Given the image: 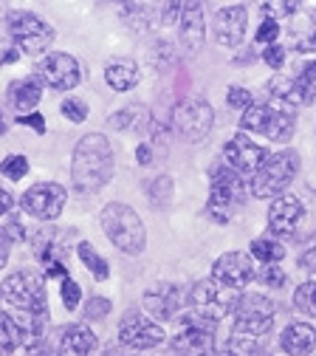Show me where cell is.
I'll use <instances>...</instances> for the list:
<instances>
[{
    "instance_id": "obj_4",
    "label": "cell",
    "mask_w": 316,
    "mask_h": 356,
    "mask_svg": "<svg viewBox=\"0 0 316 356\" xmlns=\"http://www.w3.org/2000/svg\"><path fill=\"white\" fill-rule=\"evenodd\" d=\"M299 172V156L294 150H283L268 156L265 164L251 175V195L254 198H277Z\"/></svg>"
},
{
    "instance_id": "obj_12",
    "label": "cell",
    "mask_w": 316,
    "mask_h": 356,
    "mask_svg": "<svg viewBox=\"0 0 316 356\" xmlns=\"http://www.w3.org/2000/svg\"><path fill=\"white\" fill-rule=\"evenodd\" d=\"M23 209L40 220H54L60 218V212L65 209V190L60 184H51V181H42V184H34L23 193L20 198Z\"/></svg>"
},
{
    "instance_id": "obj_3",
    "label": "cell",
    "mask_w": 316,
    "mask_h": 356,
    "mask_svg": "<svg viewBox=\"0 0 316 356\" xmlns=\"http://www.w3.org/2000/svg\"><path fill=\"white\" fill-rule=\"evenodd\" d=\"M249 193V181L246 175L235 172L232 167H220L215 170L212 175V190H209V201H206V215L212 220H217V224H226L243 204Z\"/></svg>"
},
{
    "instance_id": "obj_6",
    "label": "cell",
    "mask_w": 316,
    "mask_h": 356,
    "mask_svg": "<svg viewBox=\"0 0 316 356\" xmlns=\"http://www.w3.org/2000/svg\"><path fill=\"white\" fill-rule=\"evenodd\" d=\"M3 297L28 317H49V294H45V280L40 275H9L3 283Z\"/></svg>"
},
{
    "instance_id": "obj_45",
    "label": "cell",
    "mask_w": 316,
    "mask_h": 356,
    "mask_svg": "<svg viewBox=\"0 0 316 356\" xmlns=\"http://www.w3.org/2000/svg\"><path fill=\"white\" fill-rule=\"evenodd\" d=\"M299 263H302V269H305V272L316 275V246H313V249H308V252L299 257Z\"/></svg>"
},
{
    "instance_id": "obj_42",
    "label": "cell",
    "mask_w": 316,
    "mask_h": 356,
    "mask_svg": "<svg viewBox=\"0 0 316 356\" xmlns=\"http://www.w3.org/2000/svg\"><path fill=\"white\" fill-rule=\"evenodd\" d=\"M263 12H268V15H294L297 3H263Z\"/></svg>"
},
{
    "instance_id": "obj_44",
    "label": "cell",
    "mask_w": 316,
    "mask_h": 356,
    "mask_svg": "<svg viewBox=\"0 0 316 356\" xmlns=\"http://www.w3.org/2000/svg\"><path fill=\"white\" fill-rule=\"evenodd\" d=\"M17 60V49H9V42L0 34V63H15Z\"/></svg>"
},
{
    "instance_id": "obj_30",
    "label": "cell",
    "mask_w": 316,
    "mask_h": 356,
    "mask_svg": "<svg viewBox=\"0 0 316 356\" xmlns=\"http://www.w3.org/2000/svg\"><path fill=\"white\" fill-rule=\"evenodd\" d=\"M294 305L308 317H316V283H302L294 291Z\"/></svg>"
},
{
    "instance_id": "obj_46",
    "label": "cell",
    "mask_w": 316,
    "mask_h": 356,
    "mask_svg": "<svg viewBox=\"0 0 316 356\" xmlns=\"http://www.w3.org/2000/svg\"><path fill=\"white\" fill-rule=\"evenodd\" d=\"M9 249H12V241H9V235L0 229V269L6 266V260H9Z\"/></svg>"
},
{
    "instance_id": "obj_29",
    "label": "cell",
    "mask_w": 316,
    "mask_h": 356,
    "mask_svg": "<svg viewBox=\"0 0 316 356\" xmlns=\"http://www.w3.org/2000/svg\"><path fill=\"white\" fill-rule=\"evenodd\" d=\"M251 257L265 263V266H271V263H280L285 257V249L280 243H274V241H254L251 243Z\"/></svg>"
},
{
    "instance_id": "obj_28",
    "label": "cell",
    "mask_w": 316,
    "mask_h": 356,
    "mask_svg": "<svg viewBox=\"0 0 316 356\" xmlns=\"http://www.w3.org/2000/svg\"><path fill=\"white\" fill-rule=\"evenodd\" d=\"M294 82H297L299 105H310V102L316 99V60L308 63V65L294 76Z\"/></svg>"
},
{
    "instance_id": "obj_14",
    "label": "cell",
    "mask_w": 316,
    "mask_h": 356,
    "mask_svg": "<svg viewBox=\"0 0 316 356\" xmlns=\"http://www.w3.org/2000/svg\"><path fill=\"white\" fill-rule=\"evenodd\" d=\"M119 339L127 348L144 350V348L161 345L164 342V331H161L158 323L147 320L144 314H139V311H127V314L122 317V323H119Z\"/></svg>"
},
{
    "instance_id": "obj_48",
    "label": "cell",
    "mask_w": 316,
    "mask_h": 356,
    "mask_svg": "<svg viewBox=\"0 0 316 356\" xmlns=\"http://www.w3.org/2000/svg\"><path fill=\"white\" fill-rule=\"evenodd\" d=\"M135 161H139V164H144V167H147V164L153 161V147H150V145H142L139 150H135Z\"/></svg>"
},
{
    "instance_id": "obj_47",
    "label": "cell",
    "mask_w": 316,
    "mask_h": 356,
    "mask_svg": "<svg viewBox=\"0 0 316 356\" xmlns=\"http://www.w3.org/2000/svg\"><path fill=\"white\" fill-rule=\"evenodd\" d=\"M12 207H15V195H12L6 187H0V218H3Z\"/></svg>"
},
{
    "instance_id": "obj_27",
    "label": "cell",
    "mask_w": 316,
    "mask_h": 356,
    "mask_svg": "<svg viewBox=\"0 0 316 356\" xmlns=\"http://www.w3.org/2000/svg\"><path fill=\"white\" fill-rule=\"evenodd\" d=\"M76 254H79V260L85 263V269L94 275L97 280H108L110 277V269H108V260L90 246V243H79L76 246Z\"/></svg>"
},
{
    "instance_id": "obj_23",
    "label": "cell",
    "mask_w": 316,
    "mask_h": 356,
    "mask_svg": "<svg viewBox=\"0 0 316 356\" xmlns=\"http://www.w3.org/2000/svg\"><path fill=\"white\" fill-rule=\"evenodd\" d=\"M40 97H42V88L37 79H17L9 88V102H12V108L20 111V116H28V111L37 108Z\"/></svg>"
},
{
    "instance_id": "obj_41",
    "label": "cell",
    "mask_w": 316,
    "mask_h": 356,
    "mask_svg": "<svg viewBox=\"0 0 316 356\" xmlns=\"http://www.w3.org/2000/svg\"><path fill=\"white\" fill-rule=\"evenodd\" d=\"M297 49H299V51H316V15L310 17V29H308V34L299 37Z\"/></svg>"
},
{
    "instance_id": "obj_5",
    "label": "cell",
    "mask_w": 316,
    "mask_h": 356,
    "mask_svg": "<svg viewBox=\"0 0 316 356\" xmlns=\"http://www.w3.org/2000/svg\"><path fill=\"white\" fill-rule=\"evenodd\" d=\"M240 127L249 133H257V136H265L271 142H288L294 136V127H297V116L285 108H274V105H251L243 119H240Z\"/></svg>"
},
{
    "instance_id": "obj_1",
    "label": "cell",
    "mask_w": 316,
    "mask_h": 356,
    "mask_svg": "<svg viewBox=\"0 0 316 356\" xmlns=\"http://www.w3.org/2000/svg\"><path fill=\"white\" fill-rule=\"evenodd\" d=\"M71 178L79 193H99L113 178V147L102 133H88L74 147Z\"/></svg>"
},
{
    "instance_id": "obj_40",
    "label": "cell",
    "mask_w": 316,
    "mask_h": 356,
    "mask_svg": "<svg viewBox=\"0 0 316 356\" xmlns=\"http://www.w3.org/2000/svg\"><path fill=\"white\" fill-rule=\"evenodd\" d=\"M263 63L265 65H271V68H280L283 63H285V49L283 46H265V51H263Z\"/></svg>"
},
{
    "instance_id": "obj_37",
    "label": "cell",
    "mask_w": 316,
    "mask_h": 356,
    "mask_svg": "<svg viewBox=\"0 0 316 356\" xmlns=\"http://www.w3.org/2000/svg\"><path fill=\"white\" fill-rule=\"evenodd\" d=\"M108 311H110V300H105V297H90L88 305H85V317H88V320H105Z\"/></svg>"
},
{
    "instance_id": "obj_22",
    "label": "cell",
    "mask_w": 316,
    "mask_h": 356,
    "mask_svg": "<svg viewBox=\"0 0 316 356\" xmlns=\"http://www.w3.org/2000/svg\"><path fill=\"white\" fill-rule=\"evenodd\" d=\"M97 350V337L85 325H68L60 337L57 356H90Z\"/></svg>"
},
{
    "instance_id": "obj_35",
    "label": "cell",
    "mask_w": 316,
    "mask_h": 356,
    "mask_svg": "<svg viewBox=\"0 0 316 356\" xmlns=\"http://www.w3.org/2000/svg\"><path fill=\"white\" fill-rule=\"evenodd\" d=\"M260 283L271 286V289H283L285 286V272L280 269L277 263H271V266H265V269L260 272Z\"/></svg>"
},
{
    "instance_id": "obj_13",
    "label": "cell",
    "mask_w": 316,
    "mask_h": 356,
    "mask_svg": "<svg viewBox=\"0 0 316 356\" xmlns=\"http://www.w3.org/2000/svg\"><path fill=\"white\" fill-rule=\"evenodd\" d=\"M254 277H257L254 260L246 252H226L223 257H217L215 269H212V280H217L220 286L232 289V291L246 289Z\"/></svg>"
},
{
    "instance_id": "obj_36",
    "label": "cell",
    "mask_w": 316,
    "mask_h": 356,
    "mask_svg": "<svg viewBox=\"0 0 316 356\" xmlns=\"http://www.w3.org/2000/svg\"><path fill=\"white\" fill-rule=\"evenodd\" d=\"M280 37V23L274 17H265L257 29V42H265V46H274V40Z\"/></svg>"
},
{
    "instance_id": "obj_49",
    "label": "cell",
    "mask_w": 316,
    "mask_h": 356,
    "mask_svg": "<svg viewBox=\"0 0 316 356\" xmlns=\"http://www.w3.org/2000/svg\"><path fill=\"white\" fill-rule=\"evenodd\" d=\"M0 133H3V119H0Z\"/></svg>"
},
{
    "instance_id": "obj_16",
    "label": "cell",
    "mask_w": 316,
    "mask_h": 356,
    "mask_svg": "<svg viewBox=\"0 0 316 356\" xmlns=\"http://www.w3.org/2000/svg\"><path fill=\"white\" fill-rule=\"evenodd\" d=\"M37 74L54 91H71V88L79 85V65L71 54H45L37 63Z\"/></svg>"
},
{
    "instance_id": "obj_43",
    "label": "cell",
    "mask_w": 316,
    "mask_h": 356,
    "mask_svg": "<svg viewBox=\"0 0 316 356\" xmlns=\"http://www.w3.org/2000/svg\"><path fill=\"white\" fill-rule=\"evenodd\" d=\"M17 122H20V124H26V127H34L37 133H45V119H42L40 113H28V116H17Z\"/></svg>"
},
{
    "instance_id": "obj_19",
    "label": "cell",
    "mask_w": 316,
    "mask_h": 356,
    "mask_svg": "<svg viewBox=\"0 0 316 356\" xmlns=\"http://www.w3.org/2000/svg\"><path fill=\"white\" fill-rule=\"evenodd\" d=\"M144 308L161 323H169L181 311V291L172 283H158L144 294Z\"/></svg>"
},
{
    "instance_id": "obj_17",
    "label": "cell",
    "mask_w": 316,
    "mask_h": 356,
    "mask_svg": "<svg viewBox=\"0 0 316 356\" xmlns=\"http://www.w3.org/2000/svg\"><path fill=\"white\" fill-rule=\"evenodd\" d=\"M246 23H249L246 6H240V3H238V6H223V9H217L215 23H212L215 40L220 42V46H229V49L240 46L243 37H246Z\"/></svg>"
},
{
    "instance_id": "obj_50",
    "label": "cell",
    "mask_w": 316,
    "mask_h": 356,
    "mask_svg": "<svg viewBox=\"0 0 316 356\" xmlns=\"http://www.w3.org/2000/svg\"><path fill=\"white\" fill-rule=\"evenodd\" d=\"M0 297H3V286H0Z\"/></svg>"
},
{
    "instance_id": "obj_26",
    "label": "cell",
    "mask_w": 316,
    "mask_h": 356,
    "mask_svg": "<svg viewBox=\"0 0 316 356\" xmlns=\"http://www.w3.org/2000/svg\"><path fill=\"white\" fill-rule=\"evenodd\" d=\"M265 337H246V334H232L226 342V356H263Z\"/></svg>"
},
{
    "instance_id": "obj_21",
    "label": "cell",
    "mask_w": 316,
    "mask_h": 356,
    "mask_svg": "<svg viewBox=\"0 0 316 356\" xmlns=\"http://www.w3.org/2000/svg\"><path fill=\"white\" fill-rule=\"evenodd\" d=\"M280 348L288 356H308L316 350V328L308 323H291L280 334Z\"/></svg>"
},
{
    "instance_id": "obj_18",
    "label": "cell",
    "mask_w": 316,
    "mask_h": 356,
    "mask_svg": "<svg viewBox=\"0 0 316 356\" xmlns=\"http://www.w3.org/2000/svg\"><path fill=\"white\" fill-rule=\"evenodd\" d=\"M302 204L297 195H280L277 201H271L268 209V232L271 235H291L302 224Z\"/></svg>"
},
{
    "instance_id": "obj_8",
    "label": "cell",
    "mask_w": 316,
    "mask_h": 356,
    "mask_svg": "<svg viewBox=\"0 0 316 356\" xmlns=\"http://www.w3.org/2000/svg\"><path fill=\"white\" fill-rule=\"evenodd\" d=\"M9 34L15 40L17 51H26V54H42L54 42V29L34 12H12Z\"/></svg>"
},
{
    "instance_id": "obj_51",
    "label": "cell",
    "mask_w": 316,
    "mask_h": 356,
    "mask_svg": "<svg viewBox=\"0 0 316 356\" xmlns=\"http://www.w3.org/2000/svg\"><path fill=\"white\" fill-rule=\"evenodd\" d=\"M310 356H316V350H313V353H310Z\"/></svg>"
},
{
    "instance_id": "obj_9",
    "label": "cell",
    "mask_w": 316,
    "mask_h": 356,
    "mask_svg": "<svg viewBox=\"0 0 316 356\" xmlns=\"http://www.w3.org/2000/svg\"><path fill=\"white\" fill-rule=\"evenodd\" d=\"M274 325V302L263 294H243L235 308V328L232 334L246 337H268Z\"/></svg>"
},
{
    "instance_id": "obj_15",
    "label": "cell",
    "mask_w": 316,
    "mask_h": 356,
    "mask_svg": "<svg viewBox=\"0 0 316 356\" xmlns=\"http://www.w3.org/2000/svg\"><path fill=\"white\" fill-rule=\"evenodd\" d=\"M223 156H226V164H229L235 172L246 175V178L254 175V172L265 164V159H268V153H265L257 142H251L246 133H238L232 142H226Z\"/></svg>"
},
{
    "instance_id": "obj_10",
    "label": "cell",
    "mask_w": 316,
    "mask_h": 356,
    "mask_svg": "<svg viewBox=\"0 0 316 356\" xmlns=\"http://www.w3.org/2000/svg\"><path fill=\"white\" fill-rule=\"evenodd\" d=\"M212 124H215V113L206 99H184V102H178L172 113V130L187 142L206 139Z\"/></svg>"
},
{
    "instance_id": "obj_33",
    "label": "cell",
    "mask_w": 316,
    "mask_h": 356,
    "mask_svg": "<svg viewBox=\"0 0 316 356\" xmlns=\"http://www.w3.org/2000/svg\"><path fill=\"white\" fill-rule=\"evenodd\" d=\"M139 108H142V105H127L124 111H119L116 116H110L108 124L116 127V130H127L133 122H139Z\"/></svg>"
},
{
    "instance_id": "obj_2",
    "label": "cell",
    "mask_w": 316,
    "mask_h": 356,
    "mask_svg": "<svg viewBox=\"0 0 316 356\" xmlns=\"http://www.w3.org/2000/svg\"><path fill=\"white\" fill-rule=\"evenodd\" d=\"M102 229L108 235V241L124 252V254H142L144 243H147V232L144 224L135 209H130L127 204H108L99 215Z\"/></svg>"
},
{
    "instance_id": "obj_32",
    "label": "cell",
    "mask_w": 316,
    "mask_h": 356,
    "mask_svg": "<svg viewBox=\"0 0 316 356\" xmlns=\"http://www.w3.org/2000/svg\"><path fill=\"white\" fill-rule=\"evenodd\" d=\"M147 193H150V198H153V204H158V207H164V204H169V198H172V181L167 175H158L156 181L147 187Z\"/></svg>"
},
{
    "instance_id": "obj_11",
    "label": "cell",
    "mask_w": 316,
    "mask_h": 356,
    "mask_svg": "<svg viewBox=\"0 0 316 356\" xmlns=\"http://www.w3.org/2000/svg\"><path fill=\"white\" fill-rule=\"evenodd\" d=\"M172 353L175 356H215L212 323H206L201 317H187L184 328L172 339Z\"/></svg>"
},
{
    "instance_id": "obj_39",
    "label": "cell",
    "mask_w": 316,
    "mask_h": 356,
    "mask_svg": "<svg viewBox=\"0 0 316 356\" xmlns=\"http://www.w3.org/2000/svg\"><path fill=\"white\" fill-rule=\"evenodd\" d=\"M79 297H82V289H79L71 277H65V280H63V305H65L68 311H74V308L79 305Z\"/></svg>"
},
{
    "instance_id": "obj_7",
    "label": "cell",
    "mask_w": 316,
    "mask_h": 356,
    "mask_svg": "<svg viewBox=\"0 0 316 356\" xmlns=\"http://www.w3.org/2000/svg\"><path fill=\"white\" fill-rule=\"evenodd\" d=\"M238 291H232V289H226V286H220L217 280H198L195 286H192V291H190V305H192V311H195V317H201V320H206V323H217V320H223L226 314H232V311L238 308Z\"/></svg>"
},
{
    "instance_id": "obj_20",
    "label": "cell",
    "mask_w": 316,
    "mask_h": 356,
    "mask_svg": "<svg viewBox=\"0 0 316 356\" xmlns=\"http://www.w3.org/2000/svg\"><path fill=\"white\" fill-rule=\"evenodd\" d=\"M203 42V17L201 3H184L181 9V51L195 54Z\"/></svg>"
},
{
    "instance_id": "obj_38",
    "label": "cell",
    "mask_w": 316,
    "mask_h": 356,
    "mask_svg": "<svg viewBox=\"0 0 316 356\" xmlns=\"http://www.w3.org/2000/svg\"><path fill=\"white\" fill-rule=\"evenodd\" d=\"M63 116L68 119V122H85L88 119V108H85V102L82 99H65L63 102Z\"/></svg>"
},
{
    "instance_id": "obj_31",
    "label": "cell",
    "mask_w": 316,
    "mask_h": 356,
    "mask_svg": "<svg viewBox=\"0 0 316 356\" xmlns=\"http://www.w3.org/2000/svg\"><path fill=\"white\" fill-rule=\"evenodd\" d=\"M0 172H3L6 178H12V181L23 178V175L28 172V161H26V156H6L3 161H0Z\"/></svg>"
},
{
    "instance_id": "obj_25",
    "label": "cell",
    "mask_w": 316,
    "mask_h": 356,
    "mask_svg": "<svg viewBox=\"0 0 316 356\" xmlns=\"http://www.w3.org/2000/svg\"><path fill=\"white\" fill-rule=\"evenodd\" d=\"M26 325H17L12 314H0V353H15L20 345H26Z\"/></svg>"
},
{
    "instance_id": "obj_34",
    "label": "cell",
    "mask_w": 316,
    "mask_h": 356,
    "mask_svg": "<svg viewBox=\"0 0 316 356\" xmlns=\"http://www.w3.org/2000/svg\"><path fill=\"white\" fill-rule=\"evenodd\" d=\"M226 102H229V108H235V111H249L254 102H251V91H246V88H229V94H226Z\"/></svg>"
},
{
    "instance_id": "obj_24",
    "label": "cell",
    "mask_w": 316,
    "mask_h": 356,
    "mask_svg": "<svg viewBox=\"0 0 316 356\" xmlns=\"http://www.w3.org/2000/svg\"><path fill=\"white\" fill-rule=\"evenodd\" d=\"M105 79L113 91L122 94V91H130V88L139 85V68H135V63H130V60H116L105 68Z\"/></svg>"
}]
</instances>
